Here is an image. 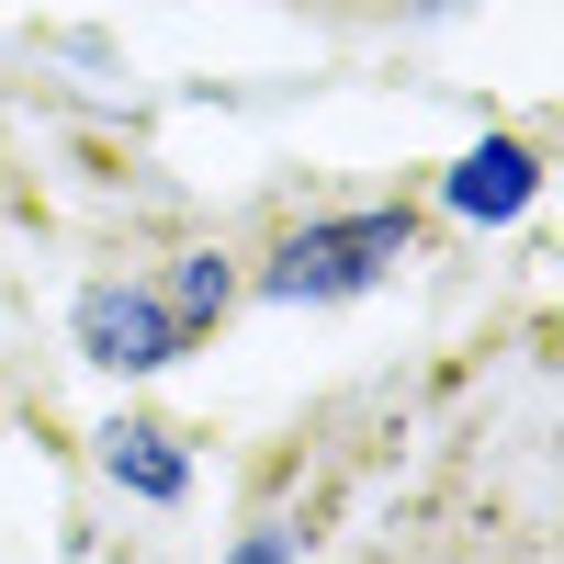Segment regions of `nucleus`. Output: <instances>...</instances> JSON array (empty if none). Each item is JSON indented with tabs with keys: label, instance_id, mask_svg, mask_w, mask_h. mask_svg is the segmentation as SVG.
Returning <instances> with one entry per match:
<instances>
[{
	"label": "nucleus",
	"instance_id": "nucleus-1",
	"mask_svg": "<svg viewBox=\"0 0 564 564\" xmlns=\"http://www.w3.org/2000/svg\"><path fill=\"white\" fill-rule=\"evenodd\" d=\"M406 249H417V215H406V204L339 215V226H294V238L271 249L260 294H282V305H305V294H361V282H384Z\"/></svg>",
	"mask_w": 564,
	"mask_h": 564
},
{
	"label": "nucleus",
	"instance_id": "nucleus-4",
	"mask_svg": "<svg viewBox=\"0 0 564 564\" xmlns=\"http://www.w3.org/2000/svg\"><path fill=\"white\" fill-rule=\"evenodd\" d=\"M102 475L113 486H135V497H181V486H193V463H181L170 452V430H159V417H113V430H102Z\"/></svg>",
	"mask_w": 564,
	"mask_h": 564
},
{
	"label": "nucleus",
	"instance_id": "nucleus-2",
	"mask_svg": "<svg viewBox=\"0 0 564 564\" xmlns=\"http://www.w3.org/2000/svg\"><path fill=\"white\" fill-rule=\"evenodd\" d=\"M79 350L102 361V372H159V361H181L193 339H181V316L148 294V282H90V294H79Z\"/></svg>",
	"mask_w": 564,
	"mask_h": 564
},
{
	"label": "nucleus",
	"instance_id": "nucleus-3",
	"mask_svg": "<svg viewBox=\"0 0 564 564\" xmlns=\"http://www.w3.org/2000/svg\"><path fill=\"white\" fill-rule=\"evenodd\" d=\"M531 193H542V159L520 148V135H497V148H475V159L452 170V215H486V226H497V215H520Z\"/></svg>",
	"mask_w": 564,
	"mask_h": 564
},
{
	"label": "nucleus",
	"instance_id": "nucleus-6",
	"mask_svg": "<svg viewBox=\"0 0 564 564\" xmlns=\"http://www.w3.org/2000/svg\"><path fill=\"white\" fill-rule=\"evenodd\" d=\"M238 564H294V553H282V531H249V542H238Z\"/></svg>",
	"mask_w": 564,
	"mask_h": 564
},
{
	"label": "nucleus",
	"instance_id": "nucleus-5",
	"mask_svg": "<svg viewBox=\"0 0 564 564\" xmlns=\"http://www.w3.org/2000/svg\"><path fill=\"white\" fill-rule=\"evenodd\" d=\"M159 305L181 316V339H204V327L238 305V260H226V249H193V260L170 271V294H159Z\"/></svg>",
	"mask_w": 564,
	"mask_h": 564
}]
</instances>
